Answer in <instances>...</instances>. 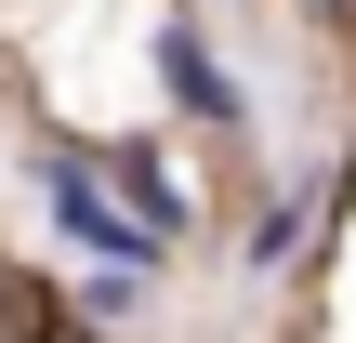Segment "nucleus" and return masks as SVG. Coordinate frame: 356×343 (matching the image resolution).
Listing matches in <instances>:
<instances>
[{
  "mask_svg": "<svg viewBox=\"0 0 356 343\" xmlns=\"http://www.w3.org/2000/svg\"><path fill=\"white\" fill-rule=\"evenodd\" d=\"M40 198H53V225H66V251H92V264H145L159 278V251L172 238H145L119 198H106V172H92V145H53L40 159Z\"/></svg>",
  "mask_w": 356,
  "mask_h": 343,
  "instance_id": "f257e3e1",
  "label": "nucleus"
},
{
  "mask_svg": "<svg viewBox=\"0 0 356 343\" xmlns=\"http://www.w3.org/2000/svg\"><path fill=\"white\" fill-rule=\"evenodd\" d=\"M145 66H159V93H172V119H198V132H251V79L211 53V26H185V13H159V40H145Z\"/></svg>",
  "mask_w": 356,
  "mask_h": 343,
  "instance_id": "f03ea898",
  "label": "nucleus"
},
{
  "mask_svg": "<svg viewBox=\"0 0 356 343\" xmlns=\"http://www.w3.org/2000/svg\"><path fill=\"white\" fill-rule=\"evenodd\" d=\"M92 172H106V198H119L145 238H185V185L159 172V145H92Z\"/></svg>",
  "mask_w": 356,
  "mask_h": 343,
  "instance_id": "7ed1b4c3",
  "label": "nucleus"
},
{
  "mask_svg": "<svg viewBox=\"0 0 356 343\" xmlns=\"http://www.w3.org/2000/svg\"><path fill=\"white\" fill-rule=\"evenodd\" d=\"M304 225H317V185H277V198H264V225H251V251H238V264H251V278H291V264H304Z\"/></svg>",
  "mask_w": 356,
  "mask_h": 343,
  "instance_id": "20e7f679",
  "label": "nucleus"
},
{
  "mask_svg": "<svg viewBox=\"0 0 356 343\" xmlns=\"http://www.w3.org/2000/svg\"><path fill=\"white\" fill-rule=\"evenodd\" d=\"M145 304H159V278H145V264H92V278H79V317H92V330H132Z\"/></svg>",
  "mask_w": 356,
  "mask_h": 343,
  "instance_id": "39448f33",
  "label": "nucleus"
}]
</instances>
